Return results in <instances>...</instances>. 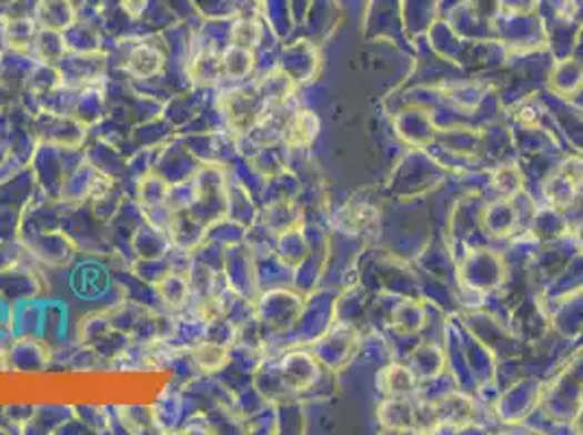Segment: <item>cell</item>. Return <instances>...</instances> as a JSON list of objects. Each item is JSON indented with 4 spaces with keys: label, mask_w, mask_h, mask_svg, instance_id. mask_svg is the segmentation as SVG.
<instances>
[{
    "label": "cell",
    "mask_w": 583,
    "mask_h": 435,
    "mask_svg": "<svg viewBox=\"0 0 583 435\" xmlns=\"http://www.w3.org/2000/svg\"><path fill=\"white\" fill-rule=\"evenodd\" d=\"M192 77L205 85L218 83L222 79V57L201 54L197 61H192Z\"/></svg>",
    "instance_id": "6da1fadb"
}]
</instances>
